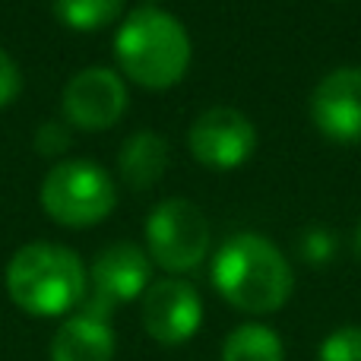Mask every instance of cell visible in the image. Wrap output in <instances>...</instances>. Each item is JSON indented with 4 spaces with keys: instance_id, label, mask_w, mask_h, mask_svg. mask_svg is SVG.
<instances>
[{
    "instance_id": "6da1fadb",
    "label": "cell",
    "mask_w": 361,
    "mask_h": 361,
    "mask_svg": "<svg viewBox=\"0 0 361 361\" xmlns=\"http://www.w3.org/2000/svg\"><path fill=\"white\" fill-rule=\"evenodd\" d=\"M212 286L238 311L273 314L288 301L295 276L269 238L241 231L219 247L212 260Z\"/></svg>"
},
{
    "instance_id": "7a4b0ae2",
    "label": "cell",
    "mask_w": 361,
    "mask_h": 361,
    "mask_svg": "<svg viewBox=\"0 0 361 361\" xmlns=\"http://www.w3.org/2000/svg\"><path fill=\"white\" fill-rule=\"evenodd\" d=\"M6 292L32 317H61L86 301V269L70 247L35 241L13 254Z\"/></svg>"
},
{
    "instance_id": "3957f363",
    "label": "cell",
    "mask_w": 361,
    "mask_h": 361,
    "mask_svg": "<svg viewBox=\"0 0 361 361\" xmlns=\"http://www.w3.org/2000/svg\"><path fill=\"white\" fill-rule=\"evenodd\" d=\"M114 54L133 82L146 89H169L187 73L190 35L171 13L140 6L121 23Z\"/></svg>"
},
{
    "instance_id": "277c9868",
    "label": "cell",
    "mask_w": 361,
    "mask_h": 361,
    "mask_svg": "<svg viewBox=\"0 0 361 361\" xmlns=\"http://www.w3.org/2000/svg\"><path fill=\"white\" fill-rule=\"evenodd\" d=\"M118 203L114 180L102 165L70 159L48 171L42 184V206L51 219L70 228H86L108 216Z\"/></svg>"
},
{
    "instance_id": "5b68a950",
    "label": "cell",
    "mask_w": 361,
    "mask_h": 361,
    "mask_svg": "<svg viewBox=\"0 0 361 361\" xmlns=\"http://www.w3.org/2000/svg\"><path fill=\"white\" fill-rule=\"evenodd\" d=\"M146 244L149 257L169 273H187L206 260L209 250V225L190 200H162L146 219Z\"/></svg>"
},
{
    "instance_id": "8992f818",
    "label": "cell",
    "mask_w": 361,
    "mask_h": 361,
    "mask_svg": "<svg viewBox=\"0 0 361 361\" xmlns=\"http://www.w3.org/2000/svg\"><path fill=\"white\" fill-rule=\"evenodd\" d=\"M190 152L200 165L228 171L244 165L257 149V130L238 108H209L190 124Z\"/></svg>"
},
{
    "instance_id": "52a82bcc",
    "label": "cell",
    "mask_w": 361,
    "mask_h": 361,
    "mask_svg": "<svg viewBox=\"0 0 361 361\" xmlns=\"http://www.w3.org/2000/svg\"><path fill=\"white\" fill-rule=\"evenodd\" d=\"M149 257L130 241H118L108 250H102L92 263V298L82 301V311L105 317L114 305H124L130 298H140L149 288Z\"/></svg>"
},
{
    "instance_id": "ba28073f",
    "label": "cell",
    "mask_w": 361,
    "mask_h": 361,
    "mask_svg": "<svg viewBox=\"0 0 361 361\" xmlns=\"http://www.w3.org/2000/svg\"><path fill=\"white\" fill-rule=\"evenodd\" d=\"M127 108V86L114 70L86 67L63 86V114L80 130H105Z\"/></svg>"
},
{
    "instance_id": "9c48e42d",
    "label": "cell",
    "mask_w": 361,
    "mask_h": 361,
    "mask_svg": "<svg viewBox=\"0 0 361 361\" xmlns=\"http://www.w3.org/2000/svg\"><path fill=\"white\" fill-rule=\"evenodd\" d=\"M203 324V301L184 279L152 282L143 295V326L156 343L180 345Z\"/></svg>"
},
{
    "instance_id": "30bf717a",
    "label": "cell",
    "mask_w": 361,
    "mask_h": 361,
    "mask_svg": "<svg viewBox=\"0 0 361 361\" xmlns=\"http://www.w3.org/2000/svg\"><path fill=\"white\" fill-rule=\"evenodd\" d=\"M311 118L324 137L336 143L361 140V67H339L317 82Z\"/></svg>"
},
{
    "instance_id": "8fae6325",
    "label": "cell",
    "mask_w": 361,
    "mask_h": 361,
    "mask_svg": "<svg viewBox=\"0 0 361 361\" xmlns=\"http://www.w3.org/2000/svg\"><path fill=\"white\" fill-rule=\"evenodd\" d=\"M114 333L105 317L80 311L63 320L51 339V361H111Z\"/></svg>"
},
{
    "instance_id": "7c38bea8",
    "label": "cell",
    "mask_w": 361,
    "mask_h": 361,
    "mask_svg": "<svg viewBox=\"0 0 361 361\" xmlns=\"http://www.w3.org/2000/svg\"><path fill=\"white\" fill-rule=\"evenodd\" d=\"M121 178L133 187V190H146L156 180H162L165 169H169V140L162 133L140 130L124 140L121 146Z\"/></svg>"
},
{
    "instance_id": "4fadbf2b",
    "label": "cell",
    "mask_w": 361,
    "mask_h": 361,
    "mask_svg": "<svg viewBox=\"0 0 361 361\" xmlns=\"http://www.w3.org/2000/svg\"><path fill=\"white\" fill-rule=\"evenodd\" d=\"M282 343L269 326L244 324L231 330L222 343V361H282Z\"/></svg>"
},
{
    "instance_id": "5bb4252c",
    "label": "cell",
    "mask_w": 361,
    "mask_h": 361,
    "mask_svg": "<svg viewBox=\"0 0 361 361\" xmlns=\"http://www.w3.org/2000/svg\"><path fill=\"white\" fill-rule=\"evenodd\" d=\"M57 19L76 32H95L111 25L124 13V0H51Z\"/></svg>"
},
{
    "instance_id": "9a60e30c",
    "label": "cell",
    "mask_w": 361,
    "mask_h": 361,
    "mask_svg": "<svg viewBox=\"0 0 361 361\" xmlns=\"http://www.w3.org/2000/svg\"><path fill=\"white\" fill-rule=\"evenodd\" d=\"M317 361H361V326H339L324 339Z\"/></svg>"
},
{
    "instance_id": "2e32d148",
    "label": "cell",
    "mask_w": 361,
    "mask_h": 361,
    "mask_svg": "<svg viewBox=\"0 0 361 361\" xmlns=\"http://www.w3.org/2000/svg\"><path fill=\"white\" fill-rule=\"evenodd\" d=\"M35 149L42 156H61V152L70 149V130L61 121H44L35 130Z\"/></svg>"
},
{
    "instance_id": "e0dca14e",
    "label": "cell",
    "mask_w": 361,
    "mask_h": 361,
    "mask_svg": "<svg viewBox=\"0 0 361 361\" xmlns=\"http://www.w3.org/2000/svg\"><path fill=\"white\" fill-rule=\"evenodd\" d=\"M19 92H23V73H19L16 61L0 48V108L13 105Z\"/></svg>"
},
{
    "instance_id": "ac0fdd59",
    "label": "cell",
    "mask_w": 361,
    "mask_h": 361,
    "mask_svg": "<svg viewBox=\"0 0 361 361\" xmlns=\"http://www.w3.org/2000/svg\"><path fill=\"white\" fill-rule=\"evenodd\" d=\"M301 254L311 263H326L333 254H336V238L326 235L320 228H311L305 238H301Z\"/></svg>"
},
{
    "instance_id": "d6986e66",
    "label": "cell",
    "mask_w": 361,
    "mask_h": 361,
    "mask_svg": "<svg viewBox=\"0 0 361 361\" xmlns=\"http://www.w3.org/2000/svg\"><path fill=\"white\" fill-rule=\"evenodd\" d=\"M355 257L361 260V222H358V228H355Z\"/></svg>"
}]
</instances>
